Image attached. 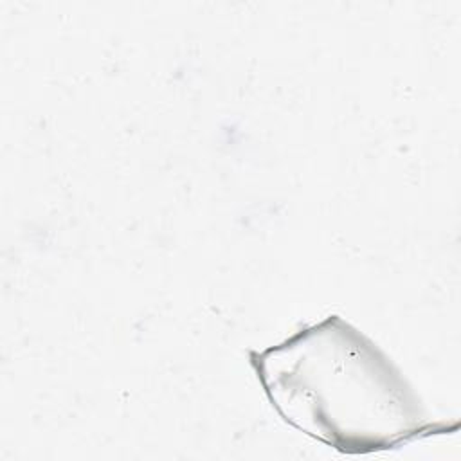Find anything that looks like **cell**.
Returning a JSON list of instances; mask_svg holds the SVG:
<instances>
[{
  "instance_id": "1",
  "label": "cell",
  "mask_w": 461,
  "mask_h": 461,
  "mask_svg": "<svg viewBox=\"0 0 461 461\" xmlns=\"http://www.w3.org/2000/svg\"><path fill=\"white\" fill-rule=\"evenodd\" d=\"M250 362L281 418L339 452L387 450L434 430L394 364L339 315Z\"/></svg>"
}]
</instances>
